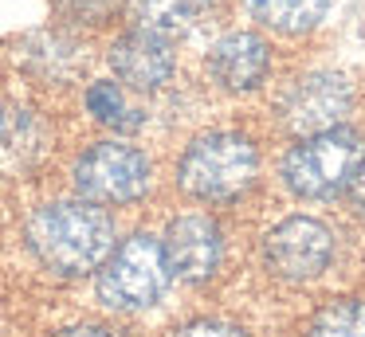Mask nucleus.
<instances>
[{
  "mask_svg": "<svg viewBox=\"0 0 365 337\" xmlns=\"http://www.w3.org/2000/svg\"><path fill=\"white\" fill-rule=\"evenodd\" d=\"M28 251L40 259V266L63 274V279H83L103 266V259L114 247V219L103 204L91 200H51L28 216L24 224Z\"/></svg>",
  "mask_w": 365,
  "mask_h": 337,
  "instance_id": "obj_1",
  "label": "nucleus"
},
{
  "mask_svg": "<svg viewBox=\"0 0 365 337\" xmlns=\"http://www.w3.org/2000/svg\"><path fill=\"white\" fill-rule=\"evenodd\" d=\"M259 177V149L252 138L232 130H212L189 141L177 161V185L192 200L232 204L247 192Z\"/></svg>",
  "mask_w": 365,
  "mask_h": 337,
  "instance_id": "obj_2",
  "label": "nucleus"
},
{
  "mask_svg": "<svg viewBox=\"0 0 365 337\" xmlns=\"http://www.w3.org/2000/svg\"><path fill=\"white\" fill-rule=\"evenodd\" d=\"M169 282H173V271H169L165 247H161L158 235L150 232H134L110 247V255L98 266V302L110 306V310L134 313V310H150L165 298Z\"/></svg>",
  "mask_w": 365,
  "mask_h": 337,
  "instance_id": "obj_3",
  "label": "nucleus"
},
{
  "mask_svg": "<svg viewBox=\"0 0 365 337\" xmlns=\"http://www.w3.org/2000/svg\"><path fill=\"white\" fill-rule=\"evenodd\" d=\"M365 153V141L349 125H334L322 133L299 138L283 157V185L299 200H330L334 192L346 188L354 177L357 161Z\"/></svg>",
  "mask_w": 365,
  "mask_h": 337,
  "instance_id": "obj_4",
  "label": "nucleus"
},
{
  "mask_svg": "<svg viewBox=\"0 0 365 337\" xmlns=\"http://www.w3.org/2000/svg\"><path fill=\"white\" fill-rule=\"evenodd\" d=\"M71 180H75V192L83 200L103 204V208H118V204H134L150 192L153 165L138 145L106 138V141L87 145L75 157Z\"/></svg>",
  "mask_w": 365,
  "mask_h": 337,
  "instance_id": "obj_5",
  "label": "nucleus"
},
{
  "mask_svg": "<svg viewBox=\"0 0 365 337\" xmlns=\"http://www.w3.org/2000/svg\"><path fill=\"white\" fill-rule=\"evenodd\" d=\"M334 232L314 216H287L263 235V263L283 282H310L330 266Z\"/></svg>",
  "mask_w": 365,
  "mask_h": 337,
  "instance_id": "obj_6",
  "label": "nucleus"
},
{
  "mask_svg": "<svg viewBox=\"0 0 365 337\" xmlns=\"http://www.w3.org/2000/svg\"><path fill=\"white\" fill-rule=\"evenodd\" d=\"M349 110H354V86L338 71H310V75L294 78L291 90L283 94L279 118L294 138L307 133H322L334 125H346Z\"/></svg>",
  "mask_w": 365,
  "mask_h": 337,
  "instance_id": "obj_7",
  "label": "nucleus"
},
{
  "mask_svg": "<svg viewBox=\"0 0 365 337\" xmlns=\"http://www.w3.org/2000/svg\"><path fill=\"white\" fill-rule=\"evenodd\" d=\"M161 247H165L173 279H185V282H208L220 271V259H224L220 224L205 212H185V216L169 219Z\"/></svg>",
  "mask_w": 365,
  "mask_h": 337,
  "instance_id": "obj_8",
  "label": "nucleus"
},
{
  "mask_svg": "<svg viewBox=\"0 0 365 337\" xmlns=\"http://www.w3.org/2000/svg\"><path fill=\"white\" fill-rule=\"evenodd\" d=\"M110 71L126 90H161L177 75V55L169 39L130 28L110 43Z\"/></svg>",
  "mask_w": 365,
  "mask_h": 337,
  "instance_id": "obj_9",
  "label": "nucleus"
},
{
  "mask_svg": "<svg viewBox=\"0 0 365 337\" xmlns=\"http://www.w3.org/2000/svg\"><path fill=\"white\" fill-rule=\"evenodd\" d=\"M208 75L228 94H252L271 75V47L255 31H228L208 51Z\"/></svg>",
  "mask_w": 365,
  "mask_h": 337,
  "instance_id": "obj_10",
  "label": "nucleus"
},
{
  "mask_svg": "<svg viewBox=\"0 0 365 337\" xmlns=\"http://www.w3.org/2000/svg\"><path fill=\"white\" fill-rule=\"evenodd\" d=\"M216 0H130L134 28L153 31L161 39H177L197 31L212 16Z\"/></svg>",
  "mask_w": 365,
  "mask_h": 337,
  "instance_id": "obj_11",
  "label": "nucleus"
},
{
  "mask_svg": "<svg viewBox=\"0 0 365 337\" xmlns=\"http://www.w3.org/2000/svg\"><path fill=\"white\" fill-rule=\"evenodd\" d=\"M247 12L279 36H307L330 12V0H244Z\"/></svg>",
  "mask_w": 365,
  "mask_h": 337,
  "instance_id": "obj_12",
  "label": "nucleus"
},
{
  "mask_svg": "<svg viewBox=\"0 0 365 337\" xmlns=\"http://www.w3.org/2000/svg\"><path fill=\"white\" fill-rule=\"evenodd\" d=\"M87 110H91L95 122L110 125V130H118V133H130L145 122V114L130 102L126 86L114 83V78H98V83L87 86Z\"/></svg>",
  "mask_w": 365,
  "mask_h": 337,
  "instance_id": "obj_13",
  "label": "nucleus"
},
{
  "mask_svg": "<svg viewBox=\"0 0 365 337\" xmlns=\"http://www.w3.org/2000/svg\"><path fill=\"white\" fill-rule=\"evenodd\" d=\"M307 337H365V298H334L314 313Z\"/></svg>",
  "mask_w": 365,
  "mask_h": 337,
  "instance_id": "obj_14",
  "label": "nucleus"
},
{
  "mask_svg": "<svg viewBox=\"0 0 365 337\" xmlns=\"http://www.w3.org/2000/svg\"><path fill=\"white\" fill-rule=\"evenodd\" d=\"M59 8H63V16H71L79 24H103L110 20L118 0H59Z\"/></svg>",
  "mask_w": 365,
  "mask_h": 337,
  "instance_id": "obj_15",
  "label": "nucleus"
},
{
  "mask_svg": "<svg viewBox=\"0 0 365 337\" xmlns=\"http://www.w3.org/2000/svg\"><path fill=\"white\" fill-rule=\"evenodd\" d=\"M169 337H247L240 326L232 321H216V318H200V321H189V326L173 329Z\"/></svg>",
  "mask_w": 365,
  "mask_h": 337,
  "instance_id": "obj_16",
  "label": "nucleus"
},
{
  "mask_svg": "<svg viewBox=\"0 0 365 337\" xmlns=\"http://www.w3.org/2000/svg\"><path fill=\"white\" fill-rule=\"evenodd\" d=\"M341 192L349 196V208H354V216L365 219V153H361V161H357L354 177L346 180V188H341Z\"/></svg>",
  "mask_w": 365,
  "mask_h": 337,
  "instance_id": "obj_17",
  "label": "nucleus"
},
{
  "mask_svg": "<svg viewBox=\"0 0 365 337\" xmlns=\"http://www.w3.org/2000/svg\"><path fill=\"white\" fill-rule=\"evenodd\" d=\"M20 122H24V118H20L16 110L9 106V102L0 98V149L9 145V141H16V130H20Z\"/></svg>",
  "mask_w": 365,
  "mask_h": 337,
  "instance_id": "obj_18",
  "label": "nucleus"
},
{
  "mask_svg": "<svg viewBox=\"0 0 365 337\" xmlns=\"http://www.w3.org/2000/svg\"><path fill=\"white\" fill-rule=\"evenodd\" d=\"M56 337H114V333H110L106 326H91V321H87V326H67V329H59Z\"/></svg>",
  "mask_w": 365,
  "mask_h": 337,
  "instance_id": "obj_19",
  "label": "nucleus"
}]
</instances>
